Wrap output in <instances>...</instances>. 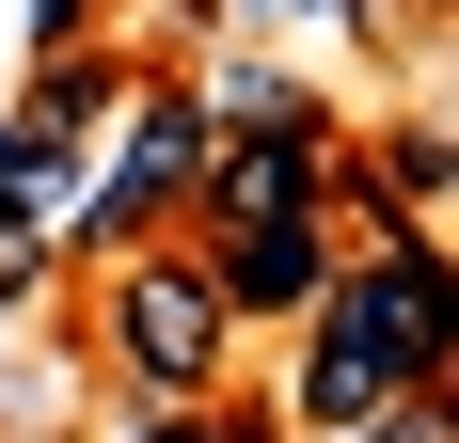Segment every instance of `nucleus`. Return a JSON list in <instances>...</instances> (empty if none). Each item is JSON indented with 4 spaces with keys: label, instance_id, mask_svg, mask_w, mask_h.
<instances>
[{
    "label": "nucleus",
    "instance_id": "obj_1",
    "mask_svg": "<svg viewBox=\"0 0 459 443\" xmlns=\"http://www.w3.org/2000/svg\"><path fill=\"white\" fill-rule=\"evenodd\" d=\"M95 269H111V285H95V349H111V380H127L143 412L222 396L238 317H222V285H206V254H190V238H127V254H95Z\"/></svg>",
    "mask_w": 459,
    "mask_h": 443
},
{
    "label": "nucleus",
    "instance_id": "obj_2",
    "mask_svg": "<svg viewBox=\"0 0 459 443\" xmlns=\"http://www.w3.org/2000/svg\"><path fill=\"white\" fill-rule=\"evenodd\" d=\"M333 127H206L190 175V238H254V222H333Z\"/></svg>",
    "mask_w": 459,
    "mask_h": 443
},
{
    "label": "nucleus",
    "instance_id": "obj_3",
    "mask_svg": "<svg viewBox=\"0 0 459 443\" xmlns=\"http://www.w3.org/2000/svg\"><path fill=\"white\" fill-rule=\"evenodd\" d=\"M190 175H206V111H190L175 80H127V143L95 159V254L190 222Z\"/></svg>",
    "mask_w": 459,
    "mask_h": 443
},
{
    "label": "nucleus",
    "instance_id": "obj_4",
    "mask_svg": "<svg viewBox=\"0 0 459 443\" xmlns=\"http://www.w3.org/2000/svg\"><path fill=\"white\" fill-rule=\"evenodd\" d=\"M190 254H206L222 317L254 333V317H317V285H333V222H254V238H190Z\"/></svg>",
    "mask_w": 459,
    "mask_h": 443
},
{
    "label": "nucleus",
    "instance_id": "obj_5",
    "mask_svg": "<svg viewBox=\"0 0 459 443\" xmlns=\"http://www.w3.org/2000/svg\"><path fill=\"white\" fill-rule=\"evenodd\" d=\"M190 111H206V127H333V111H317L301 80H270V64H238V48H222V95H190Z\"/></svg>",
    "mask_w": 459,
    "mask_h": 443
},
{
    "label": "nucleus",
    "instance_id": "obj_6",
    "mask_svg": "<svg viewBox=\"0 0 459 443\" xmlns=\"http://www.w3.org/2000/svg\"><path fill=\"white\" fill-rule=\"evenodd\" d=\"M127 443H270V428H254V412H206V396H175V412H143Z\"/></svg>",
    "mask_w": 459,
    "mask_h": 443
},
{
    "label": "nucleus",
    "instance_id": "obj_7",
    "mask_svg": "<svg viewBox=\"0 0 459 443\" xmlns=\"http://www.w3.org/2000/svg\"><path fill=\"white\" fill-rule=\"evenodd\" d=\"M32 285H48V238H32V222H0V301H32Z\"/></svg>",
    "mask_w": 459,
    "mask_h": 443
},
{
    "label": "nucleus",
    "instance_id": "obj_8",
    "mask_svg": "<svg viewBox=\"0 0 459 443\" xmlns=\"http://www.w3.org/2000/svg\"><path fill=\"white\" fill-rule=\"evenodd\" d=\"M80 16L95 0H32V48H80Z\"/></svg>",
    "mask_w": 459,
    "mask_h": 443
},
{
    "label": "nucleus",
    "instance_id": "obj_9",
    "mask_svg": "<svg viewBox=\"0 0 459 443\" xmlns=\"http://www.w3.org/2000/svg\"><path fill=\"white\" fill-rule=\"evenodd\" d=\"M349 443H365V428H349Z\"/></svg>",
    "mask_w": 459,
    "mask_h": 443
}]
</instances>
